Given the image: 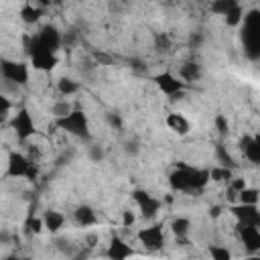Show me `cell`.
<instances>
[{
  "mask_svg": "<svg viewBox=\"0 0 260 260\" xmlns=\"http://www.w3.org/2000/svg\"><path fill=\"white\" fill-rule=\"evenodd\" d=\"M41 16H43V8L32 6V2H26V4L20 8V18H22L24 24H35V22L41 20Z\"/></svg>",
  "mask_w": 260,
  "mask_h": 260,
  "instance_id": "ffe728a7",
  "label": "cell"
},
{
  "mask_svg": "<svg viewBox=\"0 0 260 260\" xmlns=\"http://www.w3.org/2000/svg\"><path fill=\"white\" fill-rule=\"evenodd\" d=\"M167 126H169L175 134H179V136H185V134H189V130H191L189 120H187L183 114H179V112H173V114L167 116Z\"/></svg>",
  "mask_w": 260,
  "mask_h": 260,
  "instance_id": "2e32d148",
  "label": "cell"
},
{
  "mask_svg": "<svg viewBox=\"0 0 260 260\" xmlns=\"http://www.w3.org/2000/svg\"><path fill=\"white\" fill-rule=\"evenodd\" d=\"M179 75H181V79H183L185 83H187V81H199V79H201V65L195 63V61H187L185 65H181Z\"/></svg>",
  "mask_w": 260,
  "mask_h": 260,
  "instance_id": "d6986e66",
  "label": "cell"
},
{
  "mask_svg": "<svg viewBox=\"0 0 260 260\" xmlns=\"http://www.w3.org/2000/svg\"><path fill=\"white\" fill-rule=\"evenodd\" d=\"M219 215H221V207H219V205H213V207H209V217L217 219Z\"/></svg>",
  "mask_w": 260,
  "mask_h": 260,
  "instance_id": "ee69618b",
  "label": "cell"
},
{
  "mask_svg": "<svg viewBox=\"0 0 260 260\" xmlns=\"http://www.w3.org/2000/svg\"><path fill=\"white\" fill-rule=\"evenodd\" d=\"M37 39H39V43H41L47 51H51V53H57V51L61 49V32H59V28H57L55 24H45V26L39 30Z\"/></svg>",
  "mask_w": 260,
  "mask_h": 260,
  "instance_id": "4fadbf2b",
  "label": "cell"
},
{
  "mask_svg": "<svg viewBox=\"0 0 260 260\" xmlns=\"http://www.w3.org/2000/svg\"><path fill=\"white\" fill-rule=\"evenodd\" d=\"M6 114H8V112H0V122H4V120H6Z\"/></svg>",
  "mask_w": 260,
  "mask_h": 260,
  "instance_id": "7dc6e473",
  "label": "cell"
},
{
  "mask_svg": "<svg viewBox=\"0 0 260 260\" xmlns=\"http://www.w3.org/2000/svg\"><path fill=\"white\" fill-rule=\"evenodd\" d=\"M10 126H12V130H14L16 138H18L20 142H26V140L37 132L35 120H32V116H30V112H28L26 108H20V110L12 116Z\"/></svg>",
  "mask_w": 260,
  "mask_h": 260,
  "instance_id": "52a82bcc",
  "label": "cell"
},
{
  "mask_svg": "<svg viewBox=\"0 0 260 260\" xmlns=\"http://www.w3.org/2000/svg\"><path fill=\"white\" fill-rule=\"evenodd\" d=\"M240 148L244 150V156H246L252 165H258V162H260V138H258V136L246 134V136L240 140Z\"/></svg>",
  "mask_w": 260,
  "mask_h": 260,
  "instance_id": "5bb4252c",
  "label": "cell"
},
{
  "mask_svg": "<svg viewBox=\"0 0 260 260\" xmlns=\"http://www.w3.org/2000/svg\"><path fill=\"white\" fill-rule=\"evenodd\" d=\"M55 124H57V128H61L67 134H73V136H77L81 140H89L91 138V134H89V120H87L85 112L79 110V108H71V112L61 116V118H57Z\"/></svg>",
  "mask_w": 260,
  "mask_h": 260,
  "instance_id": "7a4b0ae2",
  "label": "cell"
},
{
  "mask_svg": "<svg viewBox=\"0 0 260 260\" xmlns=\"http://www.w3.org/2000/svg\"><path fill=\"white\" fill-rule=\"evenodd\" d=\"M93 59H95L98 63H102V65H112V61H114L110 55H106V53H100V51H98V53H93Z\"/></svg>",
  "mask_w": 260,
  "mask_h": 260,
  "instance_id": "60d3db41",
  "label": "cell"
},
{
  "mask_svg": "<svg viewBox=\"0 0 260 260\" xmlns=\"http://www.w3.org/2000/svg\"><path fill=\"white\" fill-rule=\"evenodd\" d=\"M10 108H12V104H10V100L0 91V112H10Z\"/></svg>",
  "mask_w": 260,
  "mask_h": 260,
  "instance_id": "7bdbcfd3",
  "label": "cell"
},
{
  "mask_svg": "<svg viewBox=\"0 0 260 260\" xmlns=\"http://www.w3.org/2000/svg\"><path fill=\"white\" fill-rule=\"evenodd\" d=\"M55 244H57L59 252H63V254H71V244H69L67 240H55Z\"/></svg>",
  "mask_w": 260,
  "mask_h": 260,
  "instance_id": "b9f144b4",
  "label": "cell"
},
{
  "mask_svg": "<svg viewBox=\"0 0 260 260\" xmlns=\"http://www.w3.org/2000/svg\"><path fill=\"white\" fill-rule=\"evenodd\" d=\"M171 47H173V43H171V39H169L165 32L154 35V49H156L158 53H167V51H171Z\"/></svg>",
  "mask_w": 260,
  "mask_h": 260,
  "instance_id": "83f0119b",
  "label": "cell"
},
{
  "mask_svg": "<svg viewBox=\"0 0 260 260\" xmlns=\"http://www.w3.org/2000/svg\"><path fill=\"white\" fill-rule=\"evenodd\" d=\"M106 122H108L112 128L122 130V116H120L118 112H108V114H106Z\"/></svg>",
  "mask_w": 260,
  "mask_h": 260,
  "instance_id": "836d02e7",
  "label": "cell"
},
{
  "mask_svg": "<svg viewBox=\"0 0 260 260\" xmlns=\"http://www.w3.org/2000/svg\"><path fill=\"white\" fill-rule=\"evenodd\" d=\"M242 18H244V8L240 4H236L234 8H230L225 14H223V20L228 26H238L242 24Z\"/></svg>",
  "mask_w": 260,
  "mask_h": 260,
  "instance_id": "603a6c76",
  "label": "cell"
},
{
  "mask_svg": "<svg viewBox=\"0 0 260 260\" xmlns=\"http://www.w3.org/2000/svg\"><path fill=\"white\" fill-rule=\"evenodd\" d=\"M201 43H203V35H201V32H193V35L189 37V47H191V49H197Z\"/></svg>",
  "mask_w": 260,
  "mask_h": 260,
  "instance_id": "ab89813d",
  "label": "cell"
},
{
  "mask_svg": "<svg viewBox=\"0 0 260 260\" xmlns=\"http://www.w3.org/2000/svg\"><path fill=\"white\" fill-rule=\"evenodd\" d=\"M43 230H45L43 217H32V215L26 217V221H24V234H26V236H37V234H41Z\"/></svg>",
  "mask_w": 260,
  "mask_h": 260,
  "instance_id": "d4e9b609",
  "label": "cell"
},
{
  "mask_svg": "<svg viewBox=\"0 0 260 260\" xmlns=\"http://www.w3.org/2000/svg\"><path fill=\"white\" fill-rule=\"evenodd\" d=\"M132 254H134V250H132L122 238L112 236L110 246H108V250H106V256H108V258H112V260H124V258L132 256Z\"/></svg>",
  "mask_w": 260,
  "mask_h": 260,
  "instance_id": "9a60e30c",
  "label": "cell"
},
{
  "mask_svg": "<svg viewBox=\"0 0 260 260\" xmlns=\"http://www.w3.org/2000/svg\"><path fill=\"white\" fill-rule=\"evenodd\" d=\"M244 32H242V41H244V49L246 55L256 61L260 57V12L258 10H250L248 14H244Z\"/></svg>",
  "mask_w": 260,
  "mask_h": 260,
  "instance_id": "6da1fadb",
  "label": "cell"
},
{
  "mask_svg": "<svg viewBox=\"0 0 260 260\" xmlns=\"http://www.w3.org/2000/svg\"><path fill=\"white\" fill-rule=\"evenodd\" d=\"M230 211L234 213V217L240 223H250V225L260 228V211H258L256 203H240V205H234Z\"/></svg>",
  "mask_w": 260,
  "mask_h": 260,
  "instance_id": "7c38bea8",
  "label": "cell"
},
{
  "mask_svg": "<svg viewBox=\"0 0 260 260\" xmlns=\"http://www.w3.org/2000/svg\"><path fill=\"white\" fill-rule=\"evenodd\" d=\"M138 240L140 244L154 252V250H160L162 244H165V232H162V225H150V228H142L138 232Z\"/></svg>",
  "mask_w": 260,
  "mask_h": 260,
  "instance_id": "30bf717a",
  "label": "cell"
},
{
  "mask_svg": "<svg viewBox=\"0 0 260 260\" xmlns=\"http://www.w3.org/2000/svg\"><path fill=\"white\" fill-rule=\"evenodd\" d=\"M234 177V169H228V167H213L209 171V181H215V183H230Z\"/></svg>",
  "mask_w": 260,
  "mask_h": 260,
  "instance_id": "7402d4cb",
  "label": "cell"
},
{
  "mask_svg": "<svg viewBox=\"0 0 260 260\" xmlns=\"http://www.w3.org/2000/svg\"><path fill=\"white\" fill-rule=\"evenodd\" d=\"M39 171H37V162H30L26 154L22 152H8V160H6V177L10 179H18V177H24L28 181L37 179Z\"/></svg>",
  "mask_w": 260,
  "mask_h": 260,
  "instance_id": "277c9868",
  "label": "cell"
},
{
  "mask_svg": "<svg viewBox=\"0 0 260 260\" xmlns=\"http://www.w3.org/2000/svg\"><path fill=\"white\" fill-rule=\"evenodd\" d=\"M138 150H140V144H138L136 140H128V142H124V152H126V154L134 156V154H138Z\"/></svg>",
  "mask_w": 260,
  "mask_h": 260,
  "instance_id": "8d00e7d4",
  "label": "cell"
},
{
  "mask_svg": "<svg viewBox=\"0 0 260 260\" xmlns=\"http://www.w3.org/2000/svg\"><path fill=\"white\" fill-rule=\"evenodd\" d=\"M215 158L221 167H228V169H236V162H234V156L228 152V148L223 144H217L215 146Z\"/></svg>",
  "mask_w": 260,
  "mask_h": 260,
  "instance_id": "cb8c5ba5",
  "label": "cell"
},
{
  "mask_svg": "<svg viewBox=\"0 0 260 260\" xmlns=\"http://www.w3.org/2000/svg\"><path fill=\"white\" fill-rule=\"evenodd\" d=\"M24 45H26V53L30 55V63H32V67H35L37 71H53L55 65L59 63L57 53L47 51V49L39 43L37 35H35V37H24Z\"/></svg>",
  "mask_w": 260,
  "mask_h": 260,
  "instance_id": "3957f363",
  "label": "cell"
},
{
  "mask_svg": "<svg viewBox=\"0 0 260 260\" xmlns=\"http://www.w3.org/2000/svg\"><path fill=\"white\" fill-rule=\"evenodd\" d=\"M61 2H63V0H53V4H61Z\"/></svg>",
  "mask_w": 260,
  "mask_h": 260,
  "instance_id": "c3c4849f",
  "label": "cell"
},
{
  "mask_svg": "<svg viewBox=\"0 0 260 260\" xmlns=\"http://www.w3.org/2000/svg\"><path fill=\"white\" fill-rule=\"evenodd\" d=\"M132 199L136 201V205H138V209H140V215L144 217V219H152L156 213H158V209H160V199H156V197H152L148 191H144V189H134L132 191Z\"/></svg>",
  "mask_w": 260,
  "mask_h": 260,
  "instance_id": "ba28073f",
  "label": "cell"
},
{
  "mask_svg": "<svg viewBox=\"0 0 260 260\" xmlns=\"http://www.w3.org/2000/svg\"><path fill=\"white\" fill-rule=\"evenodd\" d=\"M258 189H252V187H244L238 197H240V203H258Z\"/></svg>",
  "mask_w": 260,
  "mask_h": 260,
  "instance_id": "f1b7e54d",
  "label": "cell"
},
{
  "mask_svg": "<svg viewBox=\"0 0 260 260\" xmlns=\"http://www.w3.org/2000/svg\"><path fill=\"white\" fill-rule=\"evenodd\" d=\"M73 219L77 225L81 228H89V225H95L98 223V215L95 211L89 207V205H79L75 211H73Z\"/></svg>",
  "mask_w": 260,
  "mask_h": 260,
  "instance_id": "e0dca14e",
  "label": "cell"
},
{
  "mask_svg": "<svg viewBox=\"0 0 260 260\" xmlns=\"http://www.w3.org/2000/svg\"><path fill=\"white\" fill-rule=\"evenodd\" d=\"M209 254H211V258H215V260H230V258H232V252H230L228 248H219V246H211V248H209Z\"/></svg>",
  "mask_w": 260,
  "mask_h": 260,
  "instance_id": "1f68e13d",
  "label": "cell"
},
{
  "mask_svg": "<svg viewBox=\"0 0 260 260\" xmlns=\"http://www.w3.org/2000/svg\"><path fill=\"white\" fill-rule=\"evenodd\" d=\"M215 126H217V130H219L221 136H225V134L230 132V124H228V120H225L223 114H217V116H215Z\"/></svg>",
  "mask_w": 260,
  "mask_h": 260,
  "instance_id": "e575fe53",
  "label": "cell"
},
{
  "mask_svg": "<svg viewBox=\"0 0 260 260\" xmlns=\"http://www.w3.org/2000/svg\"><path fill=\"white\" fill-rule=\"evenodd\" d=\"M69 112H71V104H69V102H65V100L55 102V104H53V108H51V114H53L55 118H61V116H65V114H69Z\"/></svg>",
  "mask_w": 260,
  "mask_h": 260,
  "instance_id": "f546056e",
  "label": "cell"
},
{
  "mask_svg": "<svg viewBox=\"0 0 260 260\" xmlns=\"http://www.w3.org/2000/svg\"><path fill=\"white\" fill-rule=\"evenodd\" d=\"M87 154H89V160L91 162H102L104 156H106V152H104V148L100 144H91L89 150H87Z\"/></svg>",
  "mask_w": 260,
  "mask_h": 260,
  "instance_id": "4dcf8cb0",
  "label": "cell"
},
{
  "mask_svg": "<svg viewBox=\"0 0 260 260\" xmlns=\"http://www.w3.org/2000/svg\"><path fill=\"white\" fill-rule=\"evenodd\" d=\"M0 75L14 85H26L28 83V65L22 61L2 59L0 61Z\"/></svg>",
  "mask_w": 260,
  "mask_h": 260,
  "instance_id": "8992f818",
  "label": "cell"
},
{
  "mask_svg": "<svg viewBox=\"0 0 260 260\" xmlns=\"http://www.w3.org/2000/svg\"><path fill=\"white\" fill-rule=\"evenodd\" d=\"M65 223V215L61 211H55V209H49L43 213V225L45 230H49L51 234H57Z\"/></svg>",
  "mask_w": 260,
  "mask_h": 260,
  "instance_id": "ac0fdd59",
  "label": "cell"
},
{
  "mask_svg": "<svg viewBox=\"0 0 260 260\" xmlns=\"http://www.w3.org/2000/svg\"><path fill=\"white\" fill-rule=\"evenodd\" d=\"M236 232L244 244V248L248 252H256L260 250V230L258 225H250V223H236Z\"/></svg>",
  "mask_w": 260,
  "mask_h": 260,
  "instance_id": "8fae6325",
  "label": "cell"
},
{
  "mask_svg": "<svg viewBox=\"0 0 260 260\" xmlns=\"http://www.w3.org/2000/svg\"><path fill=\"white\" fill-rule=\"evenodd\" d=\"M244 187H246V181H244V179H236V177H232V181H230V189H232L236 195H238Z\"/></svg>",
  "mask_w": 260,
  "mask_h": 260,
  "instance_id": "74e56055",
  "label": "cell"
},
{
  "mask_svg": "<svg viewBox=\"0 0 260 260\" xmlns=\"http://www.w3.org/2000/svg\"><path fill=\"white\" fill-rule=\"evenodd\" d=\"M79 41V35L75 30H69L65 35H61V47H73Z\"/></svg>",
  "mask_w": 260,
  "mask_h": 260,
  "instance_id": "d6a6232c",
  "label": "cell"
},
{
  "mask_svg": "<svg viewBox=\"0 0 260 260\" xmlns=\"http://www.w3.org/2000/svg\"><path fill=\"white\" fill-rule=\"evenodd\" d=\"M169 185L173 191H183V193H193L191 189V167L185 162H177L175 171L169 175Z\"/></svg>",
  "mask_w": 260,
  "mask_h": 260,
  "instance_id": "9c48e42d",
  "label": "cell"
},
{
  "mask_svg": "<svg viewBox=\"0 0 260 260\" xmlns=\"http://www.w3.org/2000/svg\"><path fill=\"white\" fill-rule=\"evenodd\" d=\"M152 81H154V83H156V87H158L165 95H169L171 100H179V98H183L185 87H187V83H185V81H181L179 77H175L171 71L156 73V75L152 77Z\"/></svg>",
  "mask_w": 260,
  "mask_h": 260,
  "instance_id": "5b68a950",
  "label": "cell"
},
{
  "mask_svg": "<svg viewBox=\"0 0 260 260\" xmlns=\"http://www.w3.org/2000/svg\"><path fill=\"white\" fill-rule=\"evenodd\" d=\"M79 81H75V79H71V77H61L59 81H57V91L61 93V95H73V93H77L79 91Z\"/></svg>",
  "mask_w": 260,
  "mask_h": 260,
  "instance_id": "44dd1931",
  "label": "cell"
},
{
  "mask_svg": "<svg viewBox=\"0 0 260 260\" xmlns=\"http://www.w3.org/2000/svg\"><path fill=\"white\" fill-rule=\"evenodd\" d=\"M39 2V8H49L53 4V0H37Z\"/></svg>",
  "mask_w": 260,
  "mask_h": 260,
  "instance_id": "bcb514c9",
  "label": "cell"
},
{
  "mask_svg": "<svg viewBox=\"0 0 260 260\" xmlns=\"http://www.w3.org/2000/svg\"><path fill=\"white\" fill-rule=\"evenodd\" d=\"M189 228H191V221L187 217H175L171 221V232L175 236H187L189 234Z\"/></svg>",
  "mask_w": 260,
  "mask_h": 260,
  "instance_id": "484cf974",
  "label": "cell"
},
{
  "mask_svg": "<svg viewBox=\"0 0 260 260\" xmlns=\"http://www.w3.org/2000/svg\"><path fill=\"white\" fill-rule=\"evenodd\" d=\"M130 69H132V71H136V73H146V71H148L146 63H144V61H140V59H130Z\"/></svg>",
  "mask_w": 260,
  "mask_h": 260,
  "instance_id": "d590c367",
  "label": "cell"
},
{
  "mask_svg": "<svg viewBox=\"0 0 260 260\" xmlns=\"http://www.w3.org/2000/svg\"><path fill=\"white\" fill-rule=\"evenodd\" d=\"M10 242V234L8 232H0V244H8Z\"/></svg>",
  "mask_w": 260,
  "mask_h": 260,
  "instance_id": "f6af8a7d",
  "label": "cell"
},
{
  "mask_svg": "<svg viewBox=\"0 0 260 260\" xmlns=\"http://www.w3.org/2000/svg\"><path fill=\"white\" fill-rule=\"evenodd\" d=\"M236 4H240V2H238V0H213V2H211V12L223 16V14H225L230 8H234Z\"/></svg>",
  "mask_w": 260,
  "mask_h": 260,
  "instance_id": "4316f807",
  "label": "cell"
},
{
  "mask_svg": "<svg viewBox=\"0 0 260 260\" xmlns=\"http://www.w3.org/2000/svg\"><path fill=\"white\" fill-rule=\"evenodd\" d=\"M134 221H136V217H134V213H132L130 209H126V211L122 213V225H124V228H130V225H132Z\"/></svg>",
  "mask_w": 260,
  "mask_h": 260,
  "instance_id": "f35d334b",
  "label": "cell"
}]
</instances>
